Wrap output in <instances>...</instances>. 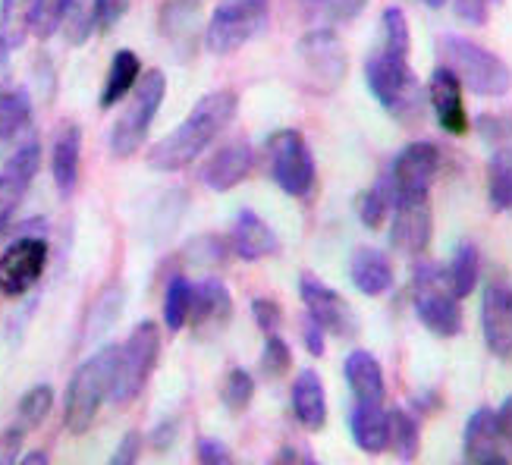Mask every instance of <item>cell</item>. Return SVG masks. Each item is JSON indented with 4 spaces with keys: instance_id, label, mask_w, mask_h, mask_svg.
Listing matches in <instances>:
<instances>
[{
    "instance_id": "cell-36",
    "label": "cell",
    "mask_w": 512,
    "mask_h": 465,
    "mask_svg": "<svg viewBox=\"0 0 512 465\" xmlns=\"http://www.w3.org/2000/svg\"><path fill=\"white\" fill-rule=\"evenodd\" d=\"M220 400H224V406L233 415L246 412L255 400V378L246 368H230L224 384H220Z\"/></svg>"
},
{
    "instance_id": "cell-24",
    "label": "cell",
    "mask_w": 512,
    "mask_h": 465,
    "mask_svg": "<svg viewBox=\"0 0 512 465\" xmlns=\"http://www.w3.org/2000/svg\"><path fill=\"white\" fill-rule=\"evenodd\" d=\"M233 318L230 290L217 277L195 283V305H192V327L195 330H220Z\"/></svg>"
},
{
    "instance_id": "cell-12",
    "label": "cell",
    "mask_w": 512,
    "mask_h": 465,
    "mask_svg": "<svg viewBox=\"0 0 512 465\" xmlns=\"http://www.w3.org/2000/svg\"><path fill=\"white\" fill-rule=\"evenodd\" d=\"M41 170V145L38 139H26L0 167V236H4L26 202V195Z\"/></svg>"
},
{
    "instance_id": "cell-43",
    "label": "cell",
    "mask_w": 512,
    "mask_h": 465,
    "mask_svg": "<svg viewBox=\"0 0 512 465\" xmlns=\"http://www.w3.org/2000/svg\"><path fill=\"white\" fill-rule=\"evenodd\" d=\"M22 440H26V428L10 425L0 431V465H16L22 456Z\"/></svg>"
},
{
    "instance_id": "cell-9",
    "label": "cell",
    "mask_w": 512,
    "mask_h": 465,
    "mask_svg": "<svg viewBox=\"0 0 512 465\" xmlns=\"http://www.w3.org/2000/svg\"><path fill=\"white\" fill-rule=\"evenodd\" d=\"M271 180L293 198H305L315 189V154L299 129H277L264 145Z\"/></svg>"
},
{
    "instance_id": "cell-37",
    "label": "cell",
    "mask_w": 512,
    "mask_h": 465,
    "mask_svg": "<svg viewBox=\"0 0 512 465\" xmlns=\"http://www.w3.org/2000/svg\"><path fill=\"white\" fill-rule=\"evenodd\" d=\"M289 368H293V349H289V343L280 334H267L264 349H261V374L277 381Z\"/></svg>"
},
{
    "instance_id": "cell-13",
    "label": "cell",
    "mask_w": 512,
    "mask_h": 465,
    "mask_svg": "<svg viewBox=\"0 0 512 465\" xmlns=\"http://www.w3.org/2000/svg\"><path fill=\"white\" fill-rule=\"evenodd\" d=\"M299 296L305 305V315L315 321L324 334H333L340 340H352L359 334V318H355L352 305L330 286L315 277V274H302L299 277Z\"/></svg>"
},
{
    "instance_id": "cell-40",
    "label": "cell",
    "mask_w": 512,
    "mask_h": 465,
    "mask_svg": "<svg viewBox=\"0 0 512 465\" xmlns=\"http://www.w3.org/2000/svg\"><path fill=\"white\" fill-rule=\"evenodd\" d=\"M195 456H198V465H236L230 447L224 444V440H217V437H202V440H198Z\"/></svg>"
},
{
    "instance_id": "cell-10",
    "label": "cell",
    "mask_w": 512,
    "mask_h": 465,
    "mask_svg": "<svg viewBox=\"0 0 512 465\" xmlns=\"http://www.w3.org/2000/svg\"><path fill=\"white\" fill-rule=\"evenodd\" d=\"M48 268V239L22 233L0 255V296L19 299L41 280Z\"/></svg>"
},
{
    "instance_id": "cell-25",
    "label": "cell",
    "mask_w": 512,
    "mask_h": 465,
    "mask_svg": "<svg viewBox=\"0 0 512 465\" xmlns=\"http://www.w3.org/2000/svg\"><path fill=\"white\" fill-rule=\"evenodd\" d=\"M349 431H352L355 447L371 456H381L390 450V412L384 406L355 403L349 415Z\"/></svg>"
},
{
    "instance_id": "cell-22",
    "label": "cell",
    "mask_w": 512,
    "mask_h": 465,
    "mask_svg": "<svg viewBox=\"0 0 512 465\" xmlns=\"http://www.w3.org/2000/svg\"><path fill=\"white\" fill-rule=\"evenodd\" d=\"M346 384L355 396V403H365V406H384V396H387V378H384V368L377 362L368 349H355L346 356Z\"/></svg>"
},
{
    "instance_id": "cell-17",
    "label": "cell",
    "mask_w": 512,
    "mask_h": 465,
    "mask_svg": "<svg viewBox=\"0 0 512 465\" xmlns=\"http://www.w3.org/2000/svg\"><path fill=\"white\" fill-rule=\"evenodd\" d=\"M255 167V151L249 142H227L224 148H217L208 164L202 167V183L214 192H230L236 189Z\"/></svg>"
},
{
    "instance_id": "cell-49",
    "label": "cell",
    "mask_w": 512,
    "mask_h": 465,
    "mask_svg": "<svg viewBox=\"0 0 512 465\" xmlns=\"http://www.w3.org/2000/svg\"><path fill=\"white\" fill-rule=\"evenodd\" d=\"M16 465H51V459H48V453H44V450H32L26 456H19Z\"/></svg>"
},
{
    "instance_id": "cell-8",
    "label": "cell",
    "mask_w": 512,
    "mask_h": 465,
    "mask_svg": "<svg viewBox=\"0 0 512 465\" xmlns=\"http://www.w3.org/2000/svg\"><path fill=\"white\" fill-rule=\"evenodd\" d=\"M271 19V0H220L205 29L208 51L217 57L236 54L242 44L267 29Z\"/></svg>"
},
{
    "instance_id": "cell-5",
    "label": "cell",
    "mask_w": 512,
    "mask_h": 465,
    "mask_svg": "<svg viewBox=\"0 0 512 465\" xmlns=\"http://www.w3.org/2000/svg\"><path fill=\"white\" fill-rule=\"evenodd\" d=\"M462 299L453 293L447 280V268L434 261H418L412 274V305L418 321L425 324L434 337H456L462 334Z\"/></svg>"
},
{
    "instance_id": "cell-34",
    "label": "cell",
    "mask_w": 512,
    "mask_h": 465,
    "mask_svg": "<svg viewBox=\"0 0 512 465\" xmlns=\"http://www.w3.org/2000/svg\"><path fill=\"white\" fill-rule=\"evenodd\" d=\"M390 450L403 462H412L421 453V428L406 409H390Z\"/></svg>"
},
{
    "instance_id": "cell-29",
    "label": "cell",
    "mask_w": 512,
    "mask_h": 465,
    "mask_svg": "<svg viewBox=\"0 0 512 465\" xmlns=\"http://www.w3.org/2000/svg\"><path fill=\"white\" fill-rule=\"evenodd\" d=\"M447 280L453 286V293L459 299L465 296H472L475 293V286L481 280V252L475 242H459L456 252H453V261L447 264Z\"/></svg>"
},
{
    "instance_id": "cell-19",
    "label": "cell",
    "mask_w": 512,
    "mask_h": 465,
    "mask_svg": "<svg viewBox=\"0 0 512 465\" xmlns=\"http://www.w3.org/2000/svg\"><path fill=\"white\" fill-rule=\"evenodd\" d=\"M82 164V129L76 123H60L51 139V176L60 198H73L79 186Z\"/></svg>"
},
{
    "instance_id": "cell-51",
    "label": "cell",
    "mask_w": 512,
    "mask_h": 465,
    "mask_svg": "<svg viewBox=\"0 0 512 465\" xmlns=\"http://www.w3.org/2000/svg\"><path fill=\"white\" fill-rule=\"evenodd\" d=\"M421 4H425V7H431V10H440L443 4H447V0H421Z\"/></svg>"
},
{
    "instance_id": "cell-53",
    "label": "cell",
    "mask_w": 512,
    "mask_h": 465,
    "mask_svg": "<svg viewBox=\"0 0 512 465\" xmlns=\"http://www.w3.org/2000/svg\"><path fill=\"white\" fill-rule=\"evenodd\" d=\"M192 4H198V0H192Z\"/></svg>"
},
{
    "instance_id": "cell-4",
    "label": "cell",
    "mask_w": 512,
    "mask_h": 465,
    "mask_svg": "<svg viewBox=\"0 0 512 465\" xmlns=\"http://www.w3.org/2000/svg\"><path fill=\"white\" fill-rule=\"evenodd\" d=\"M440 66L456 73V79L481 98H503L512 88V70L494 51L481 48L478 41L462 35L440 38Z\"/></svg>"
},
{
    "instance_id": "cell-15",
    "label": "cell",
    "mask_w": 512,
    "mask_h": 465,
    "mask_svg": "<svg viewBox=\"0 0 512 465\" xmlns=\"http://www.w3.org/2000/svg\"><path fill=\"white\" fill-rule=\"evenodd\" d=\"M434 233L431 198H396L393 220H390V242L396 252L418 258L428 252Z\"/></svg>"
},
{
    "instance_id": "cell-6",
    "label": "cell",
    "mask_w": 512,
    "mask_h": 465,
    "mask_svg": "<svg viewBox=\"0 0 512 465\" xmlns=\"http://www.w3.org/2000/svg\"><path fill=\"white\" fill-rule=\"evenodd\" d=\"M161 359V327L154 321H142L132 327V334L120 346L117 371H114V387H110V403L129 406L136 403L142 390L148 387L154 368Z\"/></svg>"
},
{
    "instance_id": "cell-30",
    "label": "cell",
    "mask_w": 512,
    "mask_h": 465,
    "mask_svg": "<svg viewBox=\"0 0 512 465\" xmlns=\"http://www.w3.org/2000/svg\"><path fill=\"white\" fill-rule=\"evenodd\" d=\"M192 305H195V283L183 274H173L164 290V324L170 334H180L192 321Z\"/></svg>"
},
{
    "instance_id": "cell-14",
    "label": "cell",
    "mask_w": 512,
    "mask_h": 465,
    "mask_svg": "<svg viewBox=\"0 0 512 465\" xmlns=\"http://www.w3.org/2000/svg\"><path fill=\"white\" fill-rule=\"evenodd\" d=\"M440 170V148L431 142H412L396 154L390 180L396 198H431V186Z\"/></svg>"
},
{
    "instance_id": "cell-50",
    "label": "cell",
    "mask_w": 512,
    "mask_h": 465,
    "mask_svg": "<svg viewBox=\"0 0 512 465\" xmlns=\"http://www.w3.org/2000/svg\"><path fill=\"white\" fill-rule=\"evenodd\" d=\"M478 465H509V462H506V456H494V459H484Z\"/></svg>"
},
{
    "instance_id": "cell-44",
    "label": "cell",
    "mask_w": 512,
    "mask_h": 465,
    "mask_svg": "<svg viewBox=\"0 0 512 465\" xmlns=\"http://www.w3.org/2000/svg\"><path fill=\"white\" fill-rule=\"evenodd\" d=\"M139 456H142V434L129 431L117 444V450L110 453L107 465H139Z\"/></svg>"
},
{
    "instance_id": "cell-21",
    "label": "cell",
    "mask_w": 512,
    "mask_h": 465,
    "mask_svg": "<svg viewBox=\"0 0 512 465\" xmlns=\"http://www.w3.org/2000/svg\"><path fill=\"white\" fill-rule=\"evenodd\" d=\"M289 403H293V415L305 431H321L327 425V393L315 368H305L296 374L293 390H289Z\"/></svg>"
},
{
    "instance_id": "cell-26",
    "label": "cell",
    "mask_w": 512,
    "mask_h": 465,
    "mask_svg": "<svg viewBox=\"0 0 512 465\" xmlns=\"http://www.w3.org/2000/svg\"><path fill=\"white\" fill-rule=\"evenodd\" d=\"M465 456H469L475 465L484 462V459H494L500 456V447H503V437H500V428H497V409L491 406H481L472 412L469 425H465Z\"/></svg>"
},
{
    "instance_id": "cell-28",
    "label": "cell",
    "mask_w": 512,
    "mask_h": 465,
    "mask_svg": "<svg viewBox=\"0 0 512 465\" xmlns=\"http://www.w3.org/2000/svg\"><path fill=\"white\" fill-rule=\"evenodd\" d=\"M393 208H396V189L390 173H384L371 189H365L359 195V205H355L359 220L368 230H381L387 224V217H393Z\"/></svg>"
},
{
    "instance_id": "cell-39",
    "label": "cell",
    "mask_w": 512,
    "mask_h": 465,
    "mask_svg": "<svg viewBox=\"0 0 512 465\" xmlns=\"http://www.w3.org/2000/svg\"><path fill=\"white\" fill-rule=\"evenodd\" d=\"M305 4L327 22H349L368 7V0H305Z\"/></svg>"
},
{
    "instance_id": "cell-7",
    "label": "cell",
    "mask_w": 512,
    "mask_h": 465,
    "mask_svg": "<svg viewBox=\"0 0 512 465\" xmlns=\"http://www.w3.org/2000/svg\"><path fill=\"white\" fill-rule=\"evenodd\" d=\"M164 95H167V76L161 70L142 73L139 85L126 98L123 114L117 117L114 129H110V151H114V158H132L145 145L148 129L164 104Z\"/></svg>"
},
{
    "instance_id": "cell-31",
    "label": "cell",
    "mask_w": 512,
    "mask_h": 465,
    "mask_svg": "<svg viewBox=\"0 0 512 465\" xmlns=\"http://www.w3.org/2000/svg\"><path fill=\"white\" fill-rule=\"evenodd\" d=\"M32 123V101L22 88H7L0 92V145L16 139Z\"/></svg>"
},
{
    "instance_id": "cell-52",
    "label": "cell",
    "mask_w": 512,
    "mask_h": 465,
    "mask_svg": "<svg viewBox=\"0 0 512 465\" xmlns=\"http://www.w3.org/2000/svg\"><path fill=\"white\" fill-rule=\"evenodd\" d=\"M302 465H321V462H318V459H305Z\"/></svg>"
},
{
    "instance_id": "cell-11",
    "label": "cell",
    "mask_w": 512,
    "mask_h": 465,
    "mask_svg": "<svg viewBox=\"0 0 512 465\" xmlns=\"http://www.w3.org/2000/svg\"><path fill=\"white\" fill-rule=\"evenodd\" d=\"M299 60L305 66L308 79L315 82L318 92H333L340 88L346 73H349V57L340 35L333 29H311L302 41H299Z\"/></svg>"
},
{
    "instance_id": "cell-38",
    "label": "cell",
    "mask_w": 512,
    "mask_h": 465,
    "mask_svg": "<svg viewBox=\"0 0 512 465\" xmlns=\"http://www.w3.org/2000/svg\"><path fill=\"white\" fill-rule=\"evenodd\" d=\"M70 7H73V0H38V4H35V19H32L35 38L48 41L66 22V13H70Z\"/></svg>"
},
{
    "instance_id": "cell-47",
    "label": "cell",
    "mask_w": 512,
    "mask_h": 465,
    "mask_svg": "<svg viewBox=\"0 0 512 465\" xmlns=\"http://www.w3.org/2000/svg\"><path fill=\"white\" fill-rule=\"evenodd\" d=\"M497 428H500L503 444L512 447V396H506V400L500 403V409H497Z\"/></svg>"
},
{
    "instance_id": "cell-2",
    "label": "cell",
    "mask_w": 512,
    "mask_h": 465,
    "mask_svg": "<svg viewBox=\"0 0 512 465\" xmlns=\"http://www.w3.org/2000/svg\"><path fill=\"white\" fill-rule=\"evenodd\" d=\"M239 110V98L230 88H217L189 110V117L176 126L161 142L148 148V167L161 173H176L195 164L211 148V142L224 132Z\"/></svg>"
},
{
    "instance_id": "cell-35",
    "label": "cell",
    "mask_w": 512,
    "mask_h": 465,
    "mask_svg": "<svg viewBox=\"0 0 512 465\" xmlns=\"http://www.w3.org/2000/svg\"><path fill=\"white\" fill-rule=\"evenodd\" d=\"M51 406H54V387L51 384H35L32 390L22 393V400L16 403V418H19V428H38L44 418L51 415Z\"/></svg>"
},
{
    "instance_id": "cell-46",
    "label": "cell",
    "mask_w": 512,
    "mask_h": 465,
    "mask_svg": "<svg viewBox=\"0 0 512 465\" xmlns=\"http://www.w3.org/2000/svg\"><path fill=\"white\" fill-rule=\"evenodd\" d=\"M302 340H305V349L311 356H324V330L305 315V324H302Z\"/></svg>"
},
{
    "instance_id": "cell-23",
    "label": "cell",
    "mask_w": 512,
    "mask_h": 465,
    "mask_svg": "<svg viewBox=\"0 0 512 465\" xmlns=\"http://www.w3.org/2000/svg\"><path fill=\"white\" fill-rule=\"evenodd\" d=\"M349 277L355 283V290L365 296H384L393 290V264H390L387 252L371 249V246H362L352 252Z\"/></svg>"
},
{
    "instance_id": "cell-42",
    "label": "cell",
    "mask_w": 512,
    "mask_h": 465,
    "mask_svg": "<svg viewBox=\"0 0 512 465\" xmlns=\"http://www.w3.org/2000/svg\"><path fill=\"white\" fill-rule=\"evenodd\" d=\"M252 315H255V324L264 330V334H277V327L283 324V308L274 299H255Z\"/></svg>"
},
{
    "instance_id": "cell-16",
    "label": "cell",
    "mask_w": 512,
    "mask_h": 465,
    "mask_svg": "<svg viewBox=\"0 0 512 465\" xmlns=\"http://www.w3.org/2000/svg\"><path fill=\"white\" fill-rule=\"evenodd\" d=\"M481 330L484 346L497 359L512 362V286L503 280H491L481 302Z\"/></svg>"
},
{
    "instance_id": "cell-27",
    "label": "cell",
    "mask_w": 512,
    "mask_h": 465,
    "mask_svg": "<svg viewBox=\"0 0 512 465\" xmlns=\"http://www.w3.org/2000/svg\"><path fill=\"white\" fill-rule=\"evenodd\" d=\"M142 79V60L136 51H117L114 60H110V70H107V79H104V92H101V107L110 110L114 104L126 101L132 95V88L139 85Z\"/></svg>"
},
{
    "instance_id": "cell-41",
    "label": "cell",
    "mask_w": 512,
    "mask_h": 465,
    "mask_svg": "<svg viewBox=\"0 0 512 465\" xmlns=\"http://www.w3.org/2000/svg\"><path fill=\"white\" fill-rule=\"evenodd\" d=\"M129 0H95V29L110 32L126 16Z\"/></svg>"
},
{
    "instance_id": "cell-20",
    "label": "cell",
    "mask_w": 512,
    "mask_h": 465,
    "mask_svg": "<svg viewBox=\"0 0 512 465\" xmlns=\"http://www.w3.org/2000/svg\"><path fill=\"white\" fill-rule=\"evenodd\" d=\"M230 249L242 261H261L280 252V239L277 233L267 227V220L258 217L255 211H239L233 220V233H230Z\"/></svg>"
},
{
    "instance_id": "cell-33",
    "label": "cell",
    "mask_w": 512,
    "mask_h": 465,
    "mask_svg": "<svg viewBox=\"0 0 512 465\" xmlns=\"http://www.w3.org/2000/svg\"><path fill=\"white\" fill-rule=\"evenodd\" d=\"M487 195L497 211L512 214V148L494 151L491 164H487Z\"/></svg>"
},
{
    "instance_id": "cell-18",
    "label": "cell",
    "mask_w": 512,
    "mask_h": 465,
    "mask_svg": "<svg viewBox=\"0 0 512 465\" xmlns=\"http://www.w3.org/2000/svg\"><path fill=\"white\" fill-rule=\"evenodd\" d=\"M428 98L443 132H450V136H465L469 132V114H465L462 104V82L456 79L453 70L437 66L428 85Z\"/></svg>"
},
{
    "instance_id": "cell-1",
    "label": "cell",
    "mask_w": 512,
    "mask_h": 465,
    "mask_svg": "<svg viewBox=\"0 0 512 465\" xmlns=\"http://www.w3.org/2000/svg\"><path fill=\"white\" fill-rule=\"evenodd\" d=\"M409 48H412V35H409L406 13L399 7L384 10L381 44L371 51L365 73L374 98L381 101L387 114L396 117L399 123L412 126L421 120V110H425V92H421V82L409 66Z\"/></svg>"
},
{
    "instance_id": "cell-45",
    "label": "cell",
    "mask_w": 512,
    "mask_h": 465,
    "mask_svg": "<svg viewBox=\"0 0 512 465\" xmlns=\"http://www.w3.org/2000/svg\"><path fill=\"white\" fill-rule=\"evenodd\" d=\"M491 4H497V0H453L456 16L469 26H484L487 16H491Z\"/></svg>"
},
{
    "instance_id": "cell-32",
    "label": "cell",
    "mask_w": 512,
    "mask_h": 465,
    "mask_svg": "<svg viewBox=\"0 0 512 465\" xmlns=\"http://www.w3.org/2000/svg\"><path fill=\"white\" fill-rule=\"evenodd\" d=\"M35 4L38 0H0V38H4L13 51L22 48V41L32 32Z\"/></svg>"
},
{
    "instance_id": "cell-48",
    "label": "cell",
    "mask_w": 512,
    "mask_h": 465,
    "mask_svg": "<svg viewBox=\"0 0 512 465\" xmlns=\"http://www.w3.org/2000/svg\"><path fill=\"white\" fill-rule=\"evenodd\" d=\"M10 54L13 48L0 38V92H7V85H10Z\"/></svg>"
},
{
    "instance_id": "cell-3",
    "label": "cell",
    "mask_w": 512,
    "mask_h": 465,
    "mask_svg": "<svg viewBox=\"0 0 512 465\" xmlns=\"http://www.w3.org/2000/svg\"><path fill=\"white\" fill-rule=\"evenodd\" d=\"M117 356L120 346H101L92 352L76 371L70 384H66L63 396V422L66 431H73L76 437L92 431L98 422V412L104 400H110V387H114V371H117Z\"/></svg>"
}]
</instances>
